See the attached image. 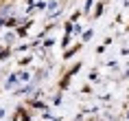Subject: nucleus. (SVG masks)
<instances>
[{
	"label": "nucleus",
	"mask_w": 129,
	"mask_h": 121,
	"mask_svg": "<svg viewBox=\"0 0 129 121\" xmlns=\"http://www.w3.org/2000/svg\"><path fill=\"white\" fill-rule=\"evenodd\" d=\"M103 13V5H96V11H94V15H96V18H99V15H101Z\"/></svg>",
	"instance_id": "7ed1b4c3"
},
{
	"label": "nucleus",
	"mask_w": 129,
	"mask_h": 121,
	"mask_svg": "<svg viewBox=\"0 0 129 121\" xmlns=\"http://www.w3.org/2000/svg\"><path fill=\"white\" fill-rule=\"evenodd\" d=\"M13 11V5H5V7H0V18H5V15H9Z\"/></svg>",
	"instance_id": "f257e3e1"
},
{
	"label": "nucleus",
	"mask_w": 129,
	"mask_h": 121,
	"mask_svg": "<svg viewBox=\"0 0 129 121\" xmlns=\"http://www.w3.org/2000/svg\"><path fill=\"white\" fill-rule=\"evenodd\" d=\"M15 84H18V75H11V77L7 79V84H5V88H13Z\"/></svg>",
	"instance_id": "f03ea898"
}]
</instances>
